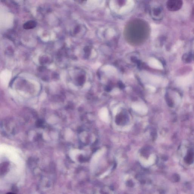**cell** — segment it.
Here are the masks:
<instances>
[{
	"label": "cell",
	"instance_id": "obj_4",
	"mask_svg": "<svg viewBox=\"0 0 194 194\" xmlns=\"http://www.w3.org/2000/svg\"><path fill=\"white\" fill-rule=\"evenodd\" d=\"M37 26V23L34 21H27L23 25L24 28L25 29H31L34 28Z\"/></svg>",
	"mask_w": 194,
	"mask_h": 194
},
{
	"label": "cell",
	"instance_id": "obj_3",
	"mask_svg": "<svg viewBox=\"0 0 194 194\" xmlns=\"http://www.w3.org/2000/svg\"><path fill=\"white\" fill-rule=\"evenodd\" d=\"M100 116L101 119L105 122L108 121V111L106 108H102L100 113Z\"/></svg>",
	"mask_w": 194,
	"mask_h": 194
},
{
	"label": "cell",
	"instance_id": "obj_5",
	"mask_svg": "<svg viewBox=\"0 0 194 194\" xmlns=\"http://www.w3.org/2000/svg\"><path fill=\"white\" fill-rule=\"evenodd\" d=\"M7 194H16L13 193H7Z\"/></svg>",
	"mask_w": 194,
	"mask_h": 194
},
{
	"label": "cell",
	"instance_id": "obj_2",
	"mask_svg": "<svg viewBox=\"0 0 194 194\" xmlns=\"http://www.w3.org/2000/svg\"><path fill=\"white\" fill-rule=\"evenodd\" d=\"M132 108L136 112L139 113L144 114L147 112V108L144 105L141 104H135L133 105Z\"/></svg>",
	"mask_w": 194,
	"mask_h": 194
},
{
	"label": "cell",
	"instance_id": "obj_1",
	"mask_svg": "<svg viewBox=\"0 0 194 194\" xmlns=\"http://www.w3.org/2000/svg\"><path fill=\"white\" fill-rule=\"evenodd\" d=\"M182 2L178 0L169 1L167 3V7L169 10L176 11L181 8L182 6Z\"/></svg>",
	"mask_w": 194,
	"mask_h": 194
}]
</instances>
